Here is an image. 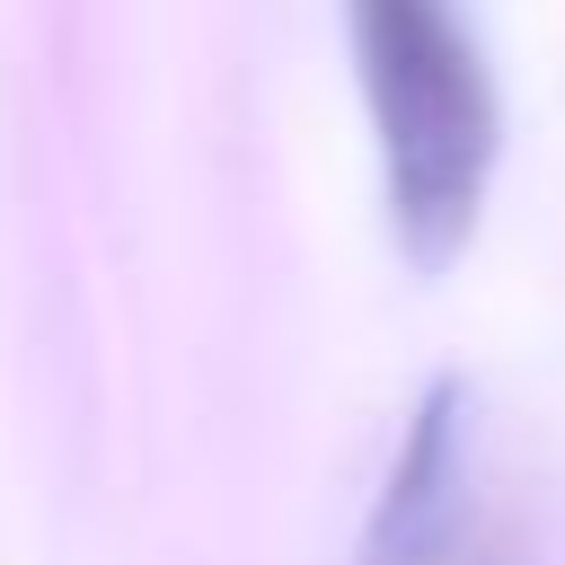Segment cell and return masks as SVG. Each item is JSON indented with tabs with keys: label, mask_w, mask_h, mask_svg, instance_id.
<instances>
[{
	"label": "cell",
	"mask_w": 565,
	"mask_h": 565,
	"mask_svg": "<svg viewBox=\"0 0 565 565\" xmlns=\"http://www.w3.org/2000/svg\"><path fill=\"white\" fill-rule=\"evenodd\" d=\"M353 71L380 132L388 230L415 274H441L486 212L503 159V97L459 0H344Z\"/></svg>",
	"instance_id": "cell-1"
},
{
	"label": "cell",
	"mask_w": 565,
	"mask_h": 565,
	"mask_svg": "<svg viewBox=\"0 0 565 565\" xmlns=\"http://www.w3.org/2000/svg\"><path fill=\"white\" fill-rule=\"evenodd\" d=\"M459 547H468V388L433 380L388 450L353 565H459Z\"/></svg>",
	"instance_id": "cell-2"
},
{
	"label": "cell",
	"mask_w": 565,
	"mask_h": 565,
	"mask_svg": "<svg viewBox=\"0 0 565 565\" xmlns=\"http://www.w3.org/2000/svg\"><path fill=\"white\" fill-rule=\"evenodd\" d=\"M494 565H512V556H494Z\"/></svg>",
	"instance_id": "cell-3"
}]
</instances>
